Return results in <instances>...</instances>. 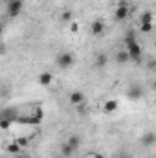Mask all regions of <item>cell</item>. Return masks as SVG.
Here are the masks:
<instances>
[{
  "instance_id": "1",
  "label": "cell",
  "mask_w": 156,
  "mask_h": 158,
  "mask_svg": "<svg viewBox=\"0 0 156 158\" xmlns=\"http://www.w3.org/2000/svg\"><path fill=\"white\" fill-rule=\"evenodd\" d=\"M42 118H44V110L40 107H30V112L26 116H17V121L26 125H39Z\"/></svg>"
},
{
  "instance_id": "2",
  "label": "cell",
  "mask_w": 156,
  "mask_h": 158,
  "mask_svg": "<svg viewBox=\"0 0 156 158\" xmlns=\"http://www.w3.org/2000/svg\"><path fill=\"white\" fill-rule=\"evenodd\" d=\"M127 52L130 55V61L132 63H140L142 57H143V48L138 40H132V42H127Z\"/></svg>"
},
{
  "instance_id": "3",
  "label": "cell",
  "mask_w": 156,
  "mask_h": 158,
  "mask_svg": "<svg viewBox=\"0 0 156 158\" xmlns=\"http://www.w3.org/2000/svg\"><path fill=\"white\" fill-rule=\"evenodd\" d=\"M74 63H76V55H74L72 52H61V53L57 55V66H59L61 70L72 68Z\"/></svg>"
},
{
  "instance_id": "4",
  "label": "cell",
  "mask_w": 156,
  "mask_h": 158,
  "mask_svg": "<svg viewBox=\"0 0 156 158\" xmlns=\"http://www.w3.org/2000/svg\"><path fill=\"white\" fill-rule=\"evenodd\" d=\"M22 7H24V2H22V0H9L7 6H6V9H7V17H11V19L18 17L20 11H22Z\"/></svg>"
},
{
  "instance_id": "5",
  "label": "cell",
  "mask_w": 156,
  "mask_h": 158,
  "mask_svg": "<svg viewBox=\"0 0 156 158\" xmlns=\"http://www.w3.org/2000/svg\"><path fill=\"white\" fill-rule=\"evenodd\" d=\"M129 13H130L129 2H127V0H123V2H119V6L116 7V11H114V17H116V20H125V19L129 17Z\"/></svg>"
},
{
  "instance_id": "6",
  "label": "cell",
  "mask_w": 156,
  "mask_h": 158,
  "mask_svg": "<svg viewBox=\"0 0 156 158\" xmlns=\"http://www.w3.org/2000/svg\"><path fill=\"white\" fill-rule=\"evenodd\" d=\"M101 109H103L105 114H114V112H117V109H119V101L114 99V98L105 99V101L101 103Z\"/></svg>"
},
{
  "instance_id": "7",
  "label": "cell",
  "mask_w": 156,
  "mask_h": 158,
  "mask_svg": "<svg viewBox=\"0 0 156 158\" xmlns=\"http://www.w3.org/2000/svg\"><path fill=\"white\" fill-rule=\"evenodd\" d=\"M90 31H92L94 37H101V35L105 33V22H103L101 19H96V20L92 22V26H90Z\"/></svg>"
},
{
  "instance_id": "8",
  "label": "cell",
  "mask_w": 156,
  "mask_h": 158,
  "mask_svg": "<svg viewBox=\"0 0 156 158\" xmlns=\"http://www.w3.org/2000/svg\"><path fill=\"white\" fill-rule=\"evenodd\" d=\"M68 101H70L72 105L79 107V105H83V103H84V94H83L81 90H74V92L68 96Z\"/></svg>"
},
{
  "instance_id": "9",
  "label": "cell",
  "mask_w": 156,
  "mask_h": 158,
  "mask_svg": "<svg viewBox=\"0 0 156 158\" xmlns=\"http://www.w3.org/2000/svg\"><path fill=\"white\" fill-rule=\"evenodd\" d=\"M127 96L130 98V99H142V96H143V88L140 86V85H132L129 90H127Z\"/></svg>"
},
{
  "instance_id": "10",
  "label": "cell",
  "mask_w": 156,
  "mask_h": 158,
  "mask_svg": "<svg viewBox=\"0 0 156 158\" xmlns=\"http://www.w3.org/2000/svg\"><path fill=\"white\" fill-rule=\"evenodd\" d=\"M116 63L117 64H127V63H130V55H129V52H127V48L125 50H117L116 52Z\"/></svg>"
},
{
  "instance_id": "11",
  "label": "cell",
  "mask_w": 156,
  "mask_h": 158,
  "mask_svg": "<svg viewBox=\"0 0 156 158\" xmlns=\"http://www.w3.org/2000/svg\"><path fill=\"white\" fill-rule=\"evenodd\" d=\"M142 143H143L145 147H151V145H154V143H156V132H153V131H147V132H143V136H142Z\"/></svg>"
},
{
  "instance_id": "12",
  "label": "cell",
  "mask_w": 156,
  "mask_h": 158,
  "mask_svg": "<svg viewBox=\"0 0 156 158\" xmlns=\"http://www.w3.org/2000/svg\"><path fill=\"white\" fill-rule=\"evenodd\" d=\"M51 83H53V74H51V72H40L39 74V85L48 86V85H51Z\"/></svg>"
},
{
  "instance_id": "13",
  "label": "cell",
  "mask_w": 156,
  "mask_h": 158,
  "mask_svg": "<svg viewBox=\"0 0 156 158\" xmlns=\"http://www.w3.org/2000/svg\"><path fill=\"white\" fill-rule=\"evenodd\" d=\"M6 151H7V153H13V155H18V153H22L24 149H22V147H20V143L13 138V142L6 145Z\"/></svg>"
},
{
  "instance_id": "14",
  "label": "cell",
  "mask_w": 156,
  "mask_h": 158,
  "mask_svg": "<svg viewBox=\"0 0 156 158\" xmlns=\"http://www.w3.org/2000/svg\"><path fill=\"white\" fill-rule=\"evenodd\" d=\"M74 153H76V151H74V147H72L68 142H64V143L61 145V155H63L64 158H72L74 156Z\"/></svg>"
},
{
  "instance_id": "15",
  "label": "cell",
  "mask_w": 156,
  "mask_h": 158,
  "mask_svg": "<svg viewBox=\"0 0 156 158\" xmlns=\"http://www.w3.org/2000/svg\"><path fill=\"white\" fill-rule=\"evenodd\" d=\"M97 68H105L107 64H109V55L107 53H99L97 57H96V63H94Z\"/></svg>"
},
{
  "instance_id": "16",
  "label": "cell",
  "mask_w": 156,
  "mask_h": 158,
  "mask_svg": "<svg viewBox=\"0 0 156 158\" xmlns=\"http://www.w3.org/2000/svg\"><path fill=\"white\" fill-rule=\"evenodd\" d=\"M153 22H154V15H153L151 11L142 13V17H140V24H153Z\"/></svg>"
},
{
  "instance_id": "17",
  "label": "cell",
  "mask_w": 156,
  "mask_h": 158,
  "mask_svg": "<svg viewBox=\"0 0 156 158\" xmlns=\"http://www.w3.org/2000/svg\"><path fill=\"white\" fill-rule=\"evenodd\" d=\"M72 147H74V151H79V147H81V138H79L77 134H72V136H68V140H66Z\"/></svg>"
},
{
  "instance_id": "18",
  "label": "cell",
  "mask_w": 156,
  "mask_h": 158,
  "mask_svg": "<svg viewBox=\"0 0 156 158\" xmlns=\"http://www.w3.org/2000/svg\"><path fill=\"white\" fill-rule=\"evenodd\" d=\"M59 20H61V22H66V24H70V22H72V20H76V19H74V13L66 9V11H63V13L59 15Z\"/></svg>"
},
{
  "instance_id": "19",
  "label": "cell",
  "mask_w": 156,
  "mask_h": 158,
  "mask_svg": "<svg viewBox=\"0 0 156 158\" xmlns=\"http://www.w3.org/2000/svg\"><path fill=\"white\" fill-rule=\"evenodd\" d=\"M11 123H15V119L7 118V116H2V119H0V129L2 131H7L11 127Z\"/></svg>"
},
{
  "instance_id": "20",
  "label": "cell",
  "mask_w": 156,
  "mask_h": 158,
  "mask_svg": "<svg viewBox=\"0 0 156 158\" xmlns=\"http://www.w3.org/2000/svg\"><path fill=\"white\" fill-rule=\"evenodd\" d=\"M15 140H17V142L20 143V147H22V149L30 147V138H28V136H17Z\"/></svg>"
},
{
  "instance_id": "21",
  "label": "cell",
  "mask_w": 156,
  "mask_h": 158,
  "mask_svg": "<svg viewBox=\"0 0 156 158\" xmlns=\"http://www.w3.org/2000/svg\"><path fill=\"white\" fill-rule=\"evenodd\" d=\"M68 30H70V31H72V33L76 35V33H79V30H81V26H79V22H77V20H72V22L68 24Z\"/></svg>"
},
{
  "instance_id": "22",
  "label": "cell",
  "mask_w": 156,
  "mask_h": 158,
  "mask_svg": "<svg viewBox=\"0 0 156 158\" xmlns=\"http://www.w3.org/2000/svg\"><path fill=\"white\" fill-rule=\"evenodd\" d=\"M140 30H142L143 33H149V31L153 30V24H140Z\"/></svg>"
},
{
  "instance_id": "23",
  "label": "cell",
  "mask_w": 156,
  "mask_h": 158,
  "mask_svg": "<svg viewBox=\"0 0 156 158\" xmlns=\"http://www.w3.org/2000/svg\"><path fill=\"white\" fill-rule=\"evenodd\" d=\"M147 68L153 70V72H156V59H149V61H147Z\"/></svg>"
},
{
  "instance_id": "24",
  "label": "cell",
  "mask_w": 156,
  "mask_h": 158,
  "mask_svg": "<svg viewBox=\"0 0 156 158\" xmlns=\"http://www.w3.org/2000/svg\"><path fill=\"white\" fill-rule=\"evenodd\" d=\"M88 158H105V156H103V153H90Z\"/></svg>"
},
{
  "instance_id": "25",
  "label": "cell",
  "mask_w": 156,
  "mask_h": 158,
  "mask_svg": "<svg viewBox=\"0 0 156 158\" xmlns=\"http://www.w3.org/2000/svg\"><path fill=\"white\" fill-rule=\"evenodd\" d=\"M13 158H30V155H26V153L22 151V153H18V155H15Z\"/></svg>"
},
{
  "instance_id": "26",
  "label": "cell",
  "mask_w": 156,
  "mask_h": 158,
  "mask_svg": "<svg viewBox=\"0 0 156 158\" xmlns=\"http://www.w3.org/2000/svg\"><path fill=\"white\" fill-rule=\"evenodd\" d=\"M116 158H132L129 153H117V156Z\"/></svg>"
},
{
  "instance_id": "27",
  "label": "cell",
  "mask_w": 156,
  "mask_h": 158,
  "mask_svg": "<svg viewBox=\"0 0 156 158\" xmlns=\"http://www.w3.org/2000/svg\"><path fill=\"white\" fill-rule=\"evenodd\" d=\"M151 88H153V90H154V92H156V79H154V81H153V83H151Z\"/></svg>"
},
{
  "instance_id": "28",
  "label": "cell",
  "mask_w": 156,
  "mask_h": 158,
  "mask_svg": "<svg viewBox=\"0 0 156 158\" xmlns=\"http://www.w3.org/2000/svg\"><path fill=\"white\" fill-rule=\"evenodd\" d=\"M154 107H156V98H154Z\"/></svg>"
},
{
  "instance_id": "29",
  "label": "cell",
  "mask_w": 156,
  "mask_h": 158,
  "mask_svg": "<svg viewBox=\"0 0 156 158\" xmlns=\"http://www.w3.org/2000/svg\"><path fill=\"white\" fill-rule=\"evenodd\" d=\"M153 158H156V156H153Z\"/></svg>"
},
{
  "instance_id": "30",
  "label": "cell",
  "mask_w": 156,
  "mask_h": 158,
  "mask_svg": "<svg viewBox=\"0 0 156 158\" xmlns=\"http://www.w3.org/2000/svg\"><path fill=\"white\" fill-rule=\"evenodd\" d=\"M127 2H129V0H127Z\"/></svg>"
}]
</instances>
